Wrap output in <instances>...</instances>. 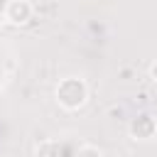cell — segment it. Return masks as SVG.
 Returning <instances> with one entry per match:
<instances>
[{"label":"cell","instance_id":"1","mask_svg":"<svg viewBox=\"0 0 157 157\" xmlns=\"http://www.w3.org/2000/svg\"><path fill=\"white\" fill-rule=\"evenodd\" d=\"M54 98L64 110H78L86 101H88V86L83 78L78 76H66L56 83L54 88Z\"/></svg>","mask_w":157,"mask_h":157},{"label":"cell","instance_id":"2","mask_svg":"<svg viewBox=\"0 0 157 157\" xmlns=\"http://www.w3.org/2000/svg\"><path fill=\"white\" fill-rule=\"evenodd\" d=\"M128 132H130V137L137 140V142H150V140L157 137V118L150 115V113H140L137 118L130 120Z\"/></svg>","mask_w":157,"mask_h":157},{"label":"cell","instance_id":"3","mask_svg":"<svg viewBox=\"0 0 157 157\" xmlns=\"http://www.w3.org/2000/svg\"><path fill=\"white\" fill-rule=\"evenodd\" d=\"M32 12H34V7L29 0H10L5 5V20L10 25H17V27L27 25L32 20Z\"/></svg>","mask_w":157,"mask_h":157},{"label":"cell","instance_id":"4","mask_svg":"<svg viewBox=\"0 0 157 157\" xmlns=\"http://www.w3.org/2000/svg\"><path fill=\"white\" fill-rule=\"evenodd\" d=\"M34 157H61V145L56 140L47 137L34 147Z\"/></svg>","mask_w":157,"mask_h":157},{"label":"cell","instance_id":"5","mask_svg":"<svg viewBox=\"0 0 157 157\" xmlns=\"http://www.w3.org/2000/svg\"><path fill=\"white\" fill-rule=\"evenodd\" d=\"M76 157H103V152L96 145H81L78 152H76Z\"/></svg>","mask_w":157,"mask_h":157},{"label":"cell","instance_id":"6","mask_svg":"<svg viewBox=\"0 0 157 157\" xmlns=\"http://www.w3.org/2000/svg\"><path fill=\"white\" fill-rule=\"evenodd\" d=\"M147 74H150V78H152V83H157V59L150 64V69H147Z\"/></svg>","mask_w":157,"mask_h":157}]
</instances>
